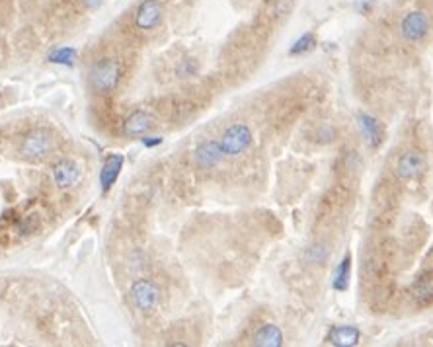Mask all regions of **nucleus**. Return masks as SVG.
<instances>
[{"instance_id": "f257e3e1", "label": "nucleus", "mask_w": 433, "mask_h": 347, "mask_svg": "<svg viewBox=\"0 0 433 347\" xmlns=\"http://www.w3.org/2000/svg\"><path fill=\"white\" fill-rule=\"evenodd\" d=\"M121 75H123V70H121L119 61L106 57V59L92 63L88 70V82L92 90L106 96V94H112L119 86Z\"/></svg>"}, {"instance_id": "f03ea898", "label": "nucleus", "mask_w": 433, "mask_h": 347, "mask_svg": "<svg viewBox=\"0 0 433 347\" xmlns=\"http://www.w3.org/2000/svg\"><path fill=\"white\" fill-rule=\"evenodd\" d=\"M55 146V139L49 129H34L20 146V155L27 162H43L45 158H49Z\"/></svg>"}, {"instance_id": "7ed1b4c3", "label": "nucleus", "mask_w": 433, "mask_h": 347, "mask_svg": "<svg viewBox=\"0 0 433 347\" xmlns=\"http://www.w3.org/2000/svg\"><path fill=\"white\" fill-rule=\"evenodd\" d=\"M219 144H221L225 156H230V158L240 156L252 144V131H250V127L246 123H232L221 135Z\"/></svg>"}, {"instance_id": "20e7f679", "label": "nucleus", "mask_w": 433, "mask_h": 347, "mask_svg": "<svg viewBox=\"0 0 433 347\" xmlns=\"http://www.w3.org/2000/svg\"><path fill=\"white\" fill-rule=\"evenodd\" d=\"M131 300L143 314H153L160 303V289L151 279H137L131 285Z\"/></svg>"}, {"instance_id": "39448f33", "label": "nucleus", "mask_w": 433, "mask_h": 347, "mask_svg": "<svg viewBox=\"0 0 433 347\" xmlns=\"http://www.w3.org/2000/svg\"><path fill=\"white\" fill-rule=\"evenodd\" d=\"M164 18V8L158 0H143L135 12V27L140 31H153Z\"/></svg>"}, {"instance_id": "423d86ee", "label": "nucleus", "mask_w": 433, "mask_h": 347, "mask_svg": "<svg viewBox=\"0 0 433 347\" xmlns=\"http://www.w3.org/2000/svg\"><path fill=\"white\" fill-rule=\"evenodd\" d=\"M400 29H402V36L408 41H421L425 38L428 29H430V18H428V14L421 12V10H414V12L406 14Z\"/></svg>"}, {"instance_id": "0eeeda50", "label": "nucleus", "mask_w": 433, "mask_h": 347, "mask_svg": "<svg viewBox=\"0 0 433 347\" xmlns=\"http://www.w3.org/2000/svg\"><path fill=\"white\" fill-rule=\"evenodd\" d=\"M425 170V158L421 153H416V151H410L404 156H400L398 164H396V174L400 180H416L420 178Z\"/></svg>"}, {"instance_id": "6e6552de", "label": "nucleus", "mask_w": 433, "mask_h": 347, "mask_svg": "<svg viewBox=\"0 0 433 347\" xmlns=\"http://www.w3.org/2000/svg\"><path fill=\"white\" fill-rule=\"evenodd\" d=\"M195 164L201 170H211L223 160V149L216 141H205L195 149Z\"/></svg>"}, {"instance_id": "1a4fd4ad", "label": "nucleus", "mask_w": 433, "mask_h": 347, "mask_svg": "<svg viewBox=\"0 0 433 347\" xmlns=\"http://www.w3.org/2000/svg\"><path fill=\"white\" fill-rule=\"evenodd\" d=\"M153 117L147 110H135L131 116L123 121V133L129 137H145L153 129Z\"/></svg>"}, {"instance_id": "9d476101", "label": "nucleus", "mask_w": 433, "mask_h": 347, "mask_svg": "<svg viewBox=\"0 0 433 347\" xmlns=\"http://www.w3.org/2000/svg\"><path fill=\"white\" fill-rule=\"evenodd\" d=\"M359 339H361V332L357 330L356 326H349V324L334 326V328H330L328 335H326V342L330 346L338 347H354L359 344Z\"/></svg>"}, {"instance_id": "9b49d317", "label": "nucleus", "mask_w": 433, "mask_h": 347, "mask_svg": "<svg viewBox=\"0 0 433 347\" xmlns=\"http://www.w3.org/2000/svg\"><path fill=\"white\" fill-rule=\"evenodd\" d=\"M121 168H123V156L121 155H110L108 160L103 162L102 172H100V185H102V192L108 193L112 190L119 174H121Z\"/></svg>"}, {"instance_id": "f8f14e48", "label": "nucleus", "mask_w": 433, "mask_h": 347, "mask_svg": "<svg viewBox=\"0 0 433 347\" xmlns=\"http://www.w3.org/2000/svg\"><path fill=\"white\" fill-rule=\"evenodd\" d=\"M78 176H80V172H78V166L73 160H61L59 164L53 166V178H55V183L61 190H66V188L75 185Z\"/></svg>"}, {"instance_id": "ddd939ff", "label": "nucleus", "mask_w": 433, "mask_h": 347, "mask_svg": "<svg viewBox=\"0 0 433 347\" xmlns=\"http://www.w3.org/2000/svg\"><path fill=\"white\" fill-rule=\"evenodd\" d=\"M252 344L262 347H280L283 346V332L275 324H264L262 328L256 330Z\"/></svg>"}, {"instance_id": "4468645a", "label": "nucleus", "mask_w": 433, "mask_h": 347, "mask_svg": "<svg viewBox=\"0 0 433 347\" xmlns=\"http://www.w3.org/2000/svg\"><path fill=\"white\" fill-rule=\"evenodd\" d=\"M359 127L363 131L365 139L369 142V146H379L382 142V125L375 119V117L367 116V114H359Z\"/></svg>"}, {"instance_id": "2eb2a0df", "label": "nucleus", "mask_w": 433, "mask_h": 347, "mask_svg": "<svg viewBox=\"0 0 433 347\" xmlns=\"http://www.w3.org/2000/svg\"><path fill=\"white\" fill-rule=\"evenodd\" d=\"M349 277H351V256L345 254L342 264L338 266L336 275H334V289L336 291H345L349 287Z\"/></svg>"}, {"instance_id": "dca6fc26", "label": "nucleus", "mask_w": 433, "mask_h": 347, "mask_svg": "<svg viewBox=\"0 0 433 347\" xmlns=\"http://www.w3.org/2000/svg\"><path fill=\"white\" fill-rule=\"evenodd\" d=\"M314 45H317L314 36L312 34H305V36H301V38L295 41L293 47L289 49V55H305V53L312 51Z\"/></svg>"}, {"instance_id": "f3484780", "label": "nucleus", "mask_w": 433, "mask_h": 347, "mask_svg": "<svg viewBox=\"0 0 433 347\" xmlns=\"http://www.w3.org/2000/svg\"><path fill=\"white\" fill-rule=\"evenodd\" d=\"M75 49H71V47H61V49H57L55 53L49 55V61L51 63H61V64H71L75 61Z\"/></svg>"}, {"instance_id": "a211bd4d", "label": "nucleus", "mask_w": 433, "mask_h": 347, "mask_svg": "<svg viewBox=\"0 0 433 347\" xmlns=\"http://www.w3.org/2000/svg\"><path fill=\"white\" fill-rule=\"evenodd\" d=\"M308 261H312V264H320L324 257H326V248H322V246H312L310 250H308Z\"/></svg>"}, {"instance_id": "6ab92c4d", "label": "nucleus", "mask_w": 433, "mask_h": 347, "mask_svg": "<svg viewBox=\"0 0 433 347\" xmlns=\"http://www.w3.org/2000/svg\"><path fill=\"white\" fill-rule=\"evenodd\" d=\"M160 142H162L160 137H147V135L143 137V144H145V146H149V149H151V146H156V144H160Z\"/></svg>"}]
</instances>
